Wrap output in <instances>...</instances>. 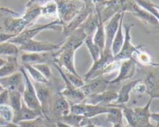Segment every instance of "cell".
<instances>
[{
    "mask_svg": "<svg viewBox=\"0 0 159 127\" xmlns=\"http://www.w3.org/2000/svg\"><path fill=\"white\" fill-rule=\"evenodd\" d=\"M120 64V61L115 60L113 54H102L97 60L93 62L91 68L82 77V78L85 82L99 78L102 75L110 74L119 69Z\"/></svg>",
    "mask_w": 159,
    "mask_h": 127,
    "instance_id": "cell-1",
    "label": "cell"
},
{
    "mask_svg": "<svg viewBox=\"0 0 159 127\" xmlns=\"http://www.w3.org/2000/svg\"><path fill=\"white\" fill-rule=\"evenodd\" d=\"M54 64V63H53ZM54 67L57 71L60 74L62 80H63L64 83H65V86L62 90L59 91V94L65 98L70 105H75V104H79L81 102H83L84 100L85 99V95L84 93L82 92V90L79 88H76L71 83H70L69 81L67 79L66 76H65V72L63 71L61 68L57 65L56 64H54Z\"/></svg>",
    "mask_w": 159,
    "mask_h": 127,
    "instance_id": "cell-2",
    "label": "cell"
},
{
    "mask_svg": "<svg viewBox=\"0 0 159 127\" xmlns=\"http://www.w3.org/2000/svg\"><path fill=\"white\" fill-rule=\"evenodd\" d=\"M58 26H61L62 27L63 26V23L58 19H56L54 21L50 22V23H47V24L36 26L35 27L30 28V29L26 28L21 33L12 37L9 41L19 46L20 45L25 43V42L28 41V40H31V39H34V37H36L37 34L40 33L42 31L46 30V29H53L56 27H58Z\"/></svg>",
    "mask_w": 159,
    "mask_h": 127,
    "instance_id": "cell-3",
    "label": "cell"
},
{
    "mask_svg": "<svg viewBox=\"0 0 159 127\" xmlns=\"http://www.w3.org/2000/svg\"><path fill=\"white\" fill-rule=\"evenodd\" d=\"M112 106H105V105H94L86 104L85 102H81L79 104L71 105L70 107V113L84 116L85 118L95 117L99 115L107 114L112 110Z\"/></svg>",
    "mask_w": 159,
    "mask_h": 127,
    "instance_id": "cell-4",
    "label": "cell"
},
{
    "mask_svg": "<svg viewBox=\"0 0 159 127\" xmlns=\"http://www.w3.org/2000/svg\"><path fill=\"white\" fill-rule=\"evenodd\" d=\"M20 71L23 73V77H24V89L22 92V97H23V102L28 108H32L35 110H41V105L40 102L37 99V93H36L35 88L34 84L32 83L30 79V76L26 72L21 65Z\"/></svg>",
    "mask_w": 159,
    "mask_h": 127,
    "instance_id": "cell-5",
    "label": "cell"
},
{
    "mask_svg": "<svg viewBox=\"0 0 159 127\" xmlns=\"http://www.w3.org/2000/svg\"><path fill=\"white\" fill-rule=\"evenodd\" d=\"M93 11H95V6L93 2L90 1L89 2L83 4L82 7L81 8L79 12L75 15L74 18L62 26L64 35L68 37L71 33L74 32L84 23L89 15Z\"/></svg>",
    "mask_w": 159,
    "mask_h": 127,
    "instance_id": "cell-6",
    "label": "cell"
},
{
    "mask_svg": "<svg viewBox=\"0 0 159 127\" xmlns=\"http://www.w3.org/2000/svg\"><path fill=\"white\" fill-rule=\"evenodd\" d=\"M132 26H133V24H124V41L120 52L114 57L115 60L122 61L124 60L134 58V54H135L139 48L143 46V45L135 46L132 43L131 34H130Z\"/></svg>",
    "mask_w": 159,
    "mask_h": 127,
    "instance_id": "cell-7",
    "label": "cell"
},
{
    "mask_svg": "<svg viewBox=\"0 0 159 127\" xmlns=\"http://www.w3.org/2000/svg\"><path fill=\"white\" fill-rule=\"evenodd\" d=\"M61 43H54L49 41L36 40L34 39L28 40L19 46L20 51L31 53H47L56 51L61 47Z\"/></svg>",
    "mask_w": 159,
    "mask_h": 127,
    "instance_id": "cell-8",
    "label": "cell"
},
{
    "mask_svg": "<svg viewBox=\"0 0 159 127\" xmlns=\"http://www.w3.org/2000/svg\"><path fill=\"white\" fill-rule=\"evenodd\" d=\"M131 0H107L101 11L102 23L105 24L113 15L127 12L129 4Z\"/></svg>",
    "mask_w": 159,
    "mask_h": 127,
    "instance_id": "cell-9",
    "label": "cell"
},
{
    "mask_svg": "<svg viewBox=\"0 0 159 127\" xmlns=\"http://www.w3.org/2000/svg\"><path fill=\"white\" fill-rule=\"evenodd\" d=\"M123 13V12H122ZM116 13L106 22L104 25V32H105V48L102 54H111V45L113 38L117 31L120 20L121 14Z\"/></svg>",
    "mask_w": 159,
    "mask_h": 127,
    "instance_id": "cell-10",
    "label": "cell"
},
{
    "mask_svg": "<svg viewBox=\"0 0 159 127\" xmlns=\"http://www.w3.org/2000/svg\"><path fill=\"white\" fill-rule=\"evenodd\" d=\"M2 25L3 29L2 33L12 34L14 37L21 33L24 29L28 27L27 23L24 21L23 17H14L12 15H11V16L5 17L2 22Z\"/></svg>",
    "mask_w": 159,
    "mask_h": 127,
    "instance_id": "cell-11",
    "label": "cell"
},
{
    "mask_svg": "<svg viewBox=\"0 0 159 127\" xmlns=\"http://www.w3.org/2000/svg\"><path fill=\"white\" fill-rule=\"evenodd\" d=\"M138 63L134 58L120 61L119 67V74L111 81H109V85H115L131 78L135 74Z\"/></svg>",
    "mask_w": 159,
    "mask_h": 127,
    "instance_id": "cell-12",
    "label": "cell"
},
{
    "mask_svg": "<svg viewBox=\"0 0 159 127\" xmlns=\"http://www.w3.org/2000/svg\"><path fill=\"white\" fill-rule=\"evenodd\" d=\"M44 0H30L26 5V10L22 15L28 27L34 24L41 15V9Z\"/></svg>",
    "mask_w": 159,
    "mask_h": 127,
    "instance_id": "cell-13",
    "label": "cell"
},
{
    "mask_svg": "<svg viewBox=\"0 0 159 127\" xmlns=\"http://www.w3.org/2000/svg\"><path fill=\"white\" fill-rule=\"evenodd\" d=\"M57 6V19L63 23V26L71 21L80 9L72 0L68 2H56Z\"/></svg>",
    "mask_w": 159,
    "mask_h": 127,
    "instance_id": "cell-14",
    "label": "cell"
},
{
    "mask_svg": "<svg viewBox=\"0 0 159 127\" xmlns=\"http://www.w3.org/2000/svg\"><path fill=\"white\" fill-rule=\"evenodd\" d=\"M0 85L3 87L4 89H7L9 91L17 90L22 93L24 89V77L23 73L20 70L10 75L1 77Z\"/></svg>",
    "mask_w": 159,
    "mask_h": 127,
    "instance_id": "cell-15",
    "label": "cell"
},
{
    "mask_svg": "<svg viewBox=\"0 0 159 127\" xmlns=\"http://www.w3.org/2000/svg\"><path fill=\"white\" fill-rule=\"evenodd\" d=\"M117 98V92L114 91H104L99 94H93L85 98V103L94 105H111Z\"/></svg>",
    "mask_w": 159,
    "mask_h": 127,
    "instance_id": "cell-16",
    "label": "cell"
},
{
    "mask_svg": "<svg viewBox=\"0 0 159 127\" xmlns=\"http://www.w3.org/2000/svg\"><path fill=\"white\" fill-rule=\"evenodd\" d=\"M54 52L31 53L23 52L20 55V61L23 64L34 65L37 64L48 63L49 60H54Z\"/></svg>",
    "mask_w": 159,
    "mask_h": 127,
    "instance_id": "cell-17",
    "label": "cell"
},
{
    "mask_svg": "<svg viewBox=\"0 0 159 127\" xmlns=\"http://www.w3.org/2000/svg\"><path fill=\"white\" fill-rule=\"evenodd\" d=\"M127 12L133 14L135 17L139 19L141 21L146 23V24L152 25V26H158V19H157L156 17L154 16L152 14H151L150 12H148V11L144 10V9L140 7L139 6H138L133 0H131L130 4H129Z\"/></svg>",
    "mask_w": 159,
    "mask_h": 127,
    "instance_id": "cell-18",
    "label": "cell"
},
{
    "mask_svg": "<svg viewBox=\"0 0 159 127\" xmlns=\"http://www.w3.org/2000/svg\"><path fill=\"white\" fill-rule=\"evenodd\" d=\"M152 101L153 99L150 98L147 104L143 107L133 108L138 121V127H155V125L151 123V116L152 112H151L150 108Z\"/></svg>",
    "mask_w": 159,
    "mask_h": 127,
    "instance_id": "cell-19",
    "label": "cell"
},
{
    "mask_svg": "<svg viewBox=\"0 0 159 127\" xmlns=\"http://www.w3.org/2000/svg\"><path fill=\"white\" fill-rule=\"evenodd\" d=\"M109 85V81L106 79L99 77L94 80H92L90 81L85 82V85L81 87L80 89L85 95V97H88L93 94H99L106 91L107 86Z\"/></svg>",
    "mask_w": 159,
    "mask_h": 127,
    "instance_id": "cell-20",
    "label": "cell"
},
{
    "mask_svg": "<svg viewBox=\"0 0 159 127\" xmlns=\"http://www.w3.org/2000/svg\"><path fill=\"white\" fill-rule=\"evenodd\" d=\"M146 85V93L151 99H158L159 97V76L158 71H149L144 81Z\"/></svg>",
    "mask_w": 159,
    "mask_h": 127,
    "instance_id": "cell-21",
    "label": "cell"
},
{
    "mask_svg": "<svg viewBox=\"0 0 159 127\" xmlns=\"http://www.w3.org/2000/svg\"><path fill=\"white\" fill-rule=\"evenodd\" d=\"M42 116H43V113L41 111L28 108L23 102L21 108L16 112H14L12 122L18 124L19 122H24V121L33 120Z\"/></svg>",
    "mask_w": 159,
    "mask_h": 127,
    "instance_id": "cell-22",
    "label": "cell"
},
{
    "mask_svg": "<svg viewBox=\"0 0 159 127\" xmlns=\"http://www.w3.org/2000/svg\"><path fill=\"white\" fill-rule=\"evenodd\" d=\"M70 107H71V105L69 104V102L58 93V95L53 102L50 110H51L53 116H55V117L60 119L62 116L69 114Z\"/></svg>",
    "mask_w": 159,
    "mask_h": 127,
    "instance_id": "cell-23",
    "label": "cell"
},
{
    "mask_svg": "<svg viewBox=\"0 0 159 127\" xmlns=\"http://www.w3.org/2000/svg\"><path fill=\"white\" fill-rule=\"evenodd\" d=\"M137 81L138 80L132 81L123 85L120 88V89L119 90V91L117 92V98L115 100V102H113L110 105L120 107L127 104L129 102V100H130V92L132 91V88H133L134 85H135Z\"/></svg>",
    "mask_w": 159,
    "mask_h": 127,
    "instance_id": "cell-24",
    "label": "cell"
},
{
    "mask_svg": "<svg viewBox=\"0 0 159 127\" xmlns=\"http://www.w3.org/2000/svg\"><path fill=\"white\" fill-rule=\"evenodd\" d=\"M124 14H125V12H123L121 14L119 26H118L117 31H116V34H115L113 43H112L111 45V53L113 57H115L120 52L121 46H122L124 41V33L123 31V27H124V23H124Z\"/></svg>",
    "mask_w": 159,
    "mask_h": 127,
    "instance_id": "cell-25",
    "label": "cell"
},
{
    "mask_svg": "<svg viewBox=\"0 0 159 127\" xmlns=\"http://www.w3.org/2000/svg\"><path fill=\"white\" fill-rule=\"evenodd\" d=\"M34 85L36 93H37V99L41 105V110L43 111L45 107H48V102H50V98L51 97V88L48 87V85L36 83Z\"/></svg>",
    "mask_w": 159,
    "mask_h": 127,
    "instance_id": "cell-26",
    "label": "cell"
},
{
    "mask_svg": "<svg viewBox=\"0 0 159 127\" xmlns=\"http://www.w3.org/2000/svg\"><path fill=\"white\" fill-rule=\"evenodd\" d=\"M17 57H12V56L7 57L6 63L0 68V78L9 76L20 71L21 66L19 64Z\"/></svg>",
    "mask_w": 159,
    "mask_h": 127,
    "instance_id": "cell-27",
    "label": "cell"
},
{
    "mask_svg": "<svg viewBox=\"0 0 159 127\" xmlns=\"http://www.w3.org/2000/svg\"><path fill=\"white\" fill-rule=\"evenodd\" d=\"M93 41L100 49L101 53H103L105 48V32H104V23L100 21L93 36ZM101 54V55H102Z\"/></svg>",
    "mask_w": 159,
    "mask_h": 127,
    "instance_id": "cell-28",
    "label": "cell"
},
{
    "mask_svg": "<svg viewBox=\"0 0 159 127\" xmlns=\"http://www.w3.org/2000/svg\"><path fill=\"white\" fill-rule=\"evenodd\" d=\"M14 112L9 105H0V126L6 127L12 122Z\"/></svg>",
    "mask_w": 159,
    "mask_h": 127,
    "instance_id": "cell-29",
    "label": "cell"
},
{
    "mask_svg": "<svg viewBox=\"0 0 159 127\" xmlns=\"http://www.w3.org/2000/svg\"><path fill=\"white\" fill-rule=\"evenodd\" d=\"M88 118H85L84 116H79V115L69 113L67 116H62L57 121L64 122L72 126H79V125H85L87 122Z\"/></svg>",
    "mask_w": 159,
    "mask_h": 127,
    "instance_id": "cell-30",
    "label": "cell"
},
{
    "mask_svg": "<svg viewBox=\"0 0 159 127\" xmlns=\"http://www.w3.org/2000/svg\"><path fill=\"white\" fill-rule=\"evenodd\" d=\"M23 69L26 71L27 74L30 76L31 78L36 82V83L43 84V85H48L49 84V81L47 78H45L33 65L30 64H22Z\"/></svg>",
    "mask_w": 159,
    "mask_h": 127,
    "instance_id": "cell-31",
    "label": "cell"
},
{
    "mask_svg": "<svg viewBox=\"0 0 159 127\" xmlns=\"http://www.w3.org/2000/svg\"><path fill=\"white\" fill-rule=\"evenodd\" d=\"M41 15L45 18L57 17V6L54 0H44L42 6Z\"/></svg>",
    "mask_w": 159,
    "mask_h": 127,
    "instance_id": "cell-32",
    "label": "cell"
},
{
    "mask_svg": "<svg viewBox=\"0 0 159 127\" xmlns=\"http://www.w3.org/2000/svg\"><path fill=\"white\" fill-rule=\"evenodd\" d=\"M9 105L12 108L14 112H16L17 111H19L21 108L22 105H23L22 93L20 91H17V90H11V91H9Z\"/></svg>",
    "mask_w": 159,
    "mask_h": 127,
    "instance_id": "cell-33",
    "label": "cell"
},
{
    "mask_svg": "<svg viewBox=\"0 0 159 127\" xmlns=\"http://www.w3.org/2000/svg\"><path fill=\"white\" fill-rule=\"evenodd\" d=\"M20 50L19 46L9 41L4 42L0 43V56H12V57H18Z\"/></svg>",
    "mask_w": 159,
    "mask_h": 127,
    "instance_id": "cell-34",
    "label": "cell"
},
{
    "mask_svg": "<svg viewBox=\"0 0 159 127\" xmlns=\"http://www.w3.org/2000/svg\"><path fill=\"white\" fill-rule=\"evenodd\" d=\"M138 6L148 11L159 20V8L152 0H133Z\"/></svg>",
    "mask_w": 159,
    "mask_h": 127,
    "instance_id": "cell-35",
    "label": "cell"
},
{
    "mask_svg": "<svg viewBox=\"0 0 159 127\" xmlns=\"http://www.w3.org/2000/svg\"><path fill=\"white\" fill-rule=\"evenodd\" d=\"M143 46L138 49V50L135 53L137 57V60L135 61L139 63L143 66H156L158 67V64H155L152 61V58L150 54L142 49Z\"/></svg>",
    "mask_w": 159,
    "mask_h": 127,
    "instance_id": "cell-36",
    "label": "cell"
},
{
    "mask_svg": "<svg viewBox=\"0 0 159 127\" xmlns=\"http://www.w3.org/2000/svg\"><path fill=\"white\" fill-rule=\"evenodd\" d=\"M84 43L86 46L87 49H88L90 55H91L93 62L97 60L101 57L102 53H101L100 49L93 43V37H87Z\"/></svg>",
    "mask_w": 159,
    "mask_h": 127,
    "instance_id": "cell-37",
    "label": "cell"
},
{
    "mask_svg": "<svg viewBox=\"0 0 159 127\" xmlns=\"http://www.w3.org/2000/svg\"><path fill=\"white\" fill-rule=\"evenodd\" d=\"M108 106H112L113 108L110 112L106 114L107 120L113 124L123 123V113L121 108L120 107L113 106V105H108Z\"/></svg>",
    "mask_w": 159,
    "mask_h": 127,
    "instance_id": "cell-38",
    "label": "cell"
},
{
    "mask_svg": "<svg viewBox=\"0 0 159 127\" xmlns=\"http://www.w3.org/2000/svg\"><path fill=\"white\" fill-rule=\"evenodd\" d=\"M18 125L20 127H50L48 121L44 119V118L42 116H40L33 120L19 122Z\"/></svg>",
    "mask_w": 159,
    "mask_h": 127,
    "instance_id": "cell-39",
    "label": "cell"
},
{
    "mask_svg": "<svg viewBox=\"0 0 159 127\" xmlns=\"http://www.w3.org/2000/svg\"><path fill=\"white\" fill-rule=\"evenodd\" d=\"M45 78L48 79V81L52 76V71H51V67L48 65V63H42V64H37L33 65Z\"/></svg>",
    "mask_w": 159,
    "mask_h": 127,
    "instance_id": "cell-40",
    "label": "cell"
},
{
    "mask_svg": "<svg viewBox=\"0 0 159 127\" xmlns=\"http://www.w3.org/2000/svg\"><path fill=\"white\" fill-rule=\"evenodd\" d=\"M65 74L66 76L67 79L70 81V83L72 84L76 88H80L81 87L85 85V82L84 81L83 78L80 75H75V74L69 72H65Z\"/></svg>",
    "mask_w": 159,
    "mask_h": 127,
    "instance_id": "cell-41",
    "label": "cell"
},
{
    "mask_svg": "<svg viewBox=\"0 0 159 127\" xmlns=\"http://www.w3.org/2000/svg\"><path fill=\"white\" fill-rule=\"evenodd\" d=\"M132 91L138 94H143L146 93V85L143 81L141 79H138L135 85L132 88Z\"/></svg>",
    "mask_w": 159,
    "mask_h": 127,
    "instance_id": "cell-42",
    "label": "cell"
},
{
    "mask_svg": "<svg viewBox=\"0 0 159 127\" xmlns=\"http://www.w3.org/2000/svg\"><path fill=\"white\" fill-rule=\"evenodd\" d=\"M9 91L7 89H4L0 93V105H9Z\"/></svg>",
    "mask_w": 159,
    "mask_h": 127,
    "instance_id": "cell-43",
    "label": "cell"
},
{
    "mask_svg": "<svg viewBox=\"0 0 159 127\" xmlns=\"http://www.w3.org/2000/svg\"><path fill=\"white\" fill-rule=\"evenodd\" d=\"M12 37H14V36L12 35V34L6 33H0V43L9 41Z\"/></svg>",
    "mask_w": 159,
    "mask_h": 127,
    "instance_id": "cell-44",
    "label": "cell"
},
{
    "mask_svg": "<svg viewBox=\"0 0 159 127\" xmlns=\"http://www.w3.org/2000/svg\"><path fill=\"white\" fill-rule=\"evenodd\" d=\"M107 0H92L93 5L95 6V9H102V8L105 6L106 2H107Z\"/></svg>",
    "mask_w": 159,
    "mask_h": 127,
    "instance_id": "cell-45",
    "label": "cell"
},
{
    "mask_svg": "<svg viewBox=\"0 0 159 127\" xmlns=\"http://www.w3.org/2000/svg\"><path fill=\"white\" fill-rule=\"evenodd\" d=\"M56 127H86V125H79V126H72V125H69L68 124H65L64 122H61V121H57L55 122Z\"/></svg>",
    "mask_w": 159,
    "mask_h": 127,
    "instance_id": "cell-46",
    "label": "cell"
},
{
    "mask_svg": "<svg viewBox=\"0 0 159 127\" xmlns=\"http://www.w3.org/2000/svg\"><path fill=\"white\" fill-rule=\"evenodd\" d=\"M86 125V127H102V126H99V125H96V124H94L93 122H92L90 120H89L88 122H87L86 125Z\"/></svg>",
    "mask_w": 159,
    "mask_h": 127,
    "instance_id": "cell-47",
    "label": "cell"
},
{
    "mask_svg": "<svg viewBox=\"0 0 159 127\" xmlns=\"http://www.w3.org/2000/svg\"><path fill=\"white\" fill-rule=\"evenodd\" d=\"M6 63V59L2 58V57L0 56V68H1V67H2Z\"/></svg>",
    "mask_w": 159,
    "mask_h": 127,
    "instance_id": "cell-48",
    "label": "cell"
},
{
    "mask_svg": "<svg viewBox=\"0 0 159 127\" xmlns=\"http://www.w3.org/2000/svg\"><path fill=\"white\" fill-rule=\"evenodd\" d=\"M113 127H129L128 125H124L123 123H116L113 124Z\"/></svg>",
    "mask_w": 159,
    "mask_h": 127,
    "instance_id": "cell-49",
    "label": "cell"
},
{
    "mask_svg": "<svg viewBox=\"0 0 159 127\" xmlns=\"http://www.w3.org/2000/svg\"><path fill=\"white\" fill-rule=\"evenodd\" d=\"M54 1H55V2H68L71 0H54Z\"/></svg>",
    "mask_w": 159,
    "mask_h": 127,
    "instance_id": "cell-50",
    "label": "cell"
},
{
    "mask_svg": "<svg viewBox=\"0 0 159 127\" xmlns=\"http://www.w3.org/2000/svg\"><path fill=\"white\" fill-rule=\"evenodd\" d=\"M81 2H82L84 3V4H85V3H88V2H89L90 1H91V0H80Z\"/></svg>",
    "mask_w": 159,
    "mask_h": 127,
    "instance_id": "cell-51",
    "label": "cell"
},
{
    "mask_svg": "<svg viewBox=\"0 0 159 127\" xmlns=\"http://www.w3.org/2000/svg\"><path fill=\"white\" fill-rule=\"evenodd\" d=\"M3 90H4V88H3V87H2V85H0V93H1V92H2V91H3Z\"/></svg>",
    "mask_w": 159,
    "mask_h": 127,
    "instance_id": "cell-52",
    "label": "cell"
},
{
    "mask_svg": "<svg viewBox=\"0 0 159 127\" xmlns=\"http://www.w3.org/2000/svg\"><path fill=\"white\" fill-rule=\"evenodd\" d=\"M155 127H159V122L158 123H156V125H155Z\"/></svg>",
    "mask_w": 159,
    "mask_h": 127,
    "instance_id": "cell-53",
    "label": "cell"
},
{
    "mask_svg": "<svg viewBox=\"0 0 159 127\" xmlns=\"http://www.w3.org/2000/svg\"><path fill=\"white\" fill-rule=\"evenodd\" d=\"M0 127H1V126H0Z\"/></svg>",
    "mask_w": 159,
    "mask_h": 127,
    "instance_id": "cell-54",
    "label": "cell"
}]
</instances>
